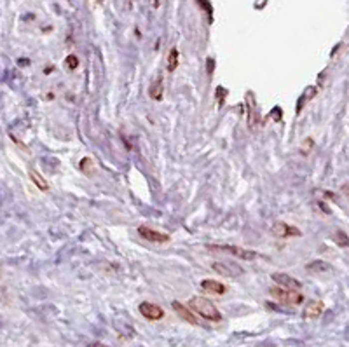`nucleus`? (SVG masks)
Wrapping results in <instances>:
<instances>
[{"instance_id":"2","label":"nucleus","mask_w":349,"mask_h":347,"mask_svg":"<svg viewBox=\"0 0 349 347\" xmlns=\"http://www.w3.org/2000/svg\"><path fill=\"white\" fill-rule=\"evenodd\" d=\"M206 250L213 251V253H229L232 257L243 258V260H255L257 253L255 251L245 250L239 246H231V244H206Z\"/></svg>"},{"instance_id":"8","label":"nucleus","mask_w":349,"mask_h":347,"mask_svg":"<svg viewBox=\"0 0 349 347\" xmlns=\"http://www.w3.org/2000/svg\"><path fill=\"white\" fill-rule=\"evenodd\" d=\"M273 281H276L281 288H287V290H299L301 288V281H297L295 278L288 274H283V272H274L273 274Z\"/></svg>"},{"instance_id":"13","label":"nucleus","mask_w":349,"mask_h":347,"mask_svg":"<svg viewBox=\"0 0 349 347\" xmlns=\"http://www.w3.org/2000/svg\"><path fill=\"white\" fill-rule=\"evenodd\" d=\"M163 93H164L163 79L157 77V80H154L152 86L149 87V96H150V100H154V101H161L163 100Z\"/></svg>"},{"instance_id":"17","label":"nucleus","mask_w":349,"mask_h":347,"mask_svg":"<svg viewBox=\"0 0 349 347\" xmlns=\"http://www.w3.org/2000/svg\"><path fill=\"white\" fill-rule=\"evenodd\" d=\"M65 66L68 70H75L77 66H79V59H77V56L75 54H70V56H66V59H65Z\"/></svg>"},{"instance_id":"6","label":"nucleus","mask_w":349,"mask_h":347,"mask_svg":"<svg viewBox=\"0 0 349 347\" xmlns=\"http://www.w3.org/2000/svg\"><path fill=\"white\" fill-rule=\"evenodd\" d=\"M138 234L142 236V239L149 241V243H168V241H170V236H168V234L157 232L150 227H145V225L138 227Z\"/></svg>"},{"instance_id":"18","label":"nucleus","mask_w":349,"mask_h":347,"mask_svg":"<svg viewBox=\"0 0 349 347\" xmlns=\"http://www.w3.org/2000/svg\"><path fill=\"white\" fill-rule=\"evenodd\" d=\"M336 243H337V244H341V246H348V236H346V232H343V231L337 232V236H336Z\"/></svg>"},{"instance_id":"15","label":"nucleus","mask_w":349,"mask_h":347,"mask_svg":"<svg viewBox=\"0 0 349 347\" xmlns=\"http://www.w3.org/2000/svg\"><path fill=\"white\" fill-rule=\"evenodd\" d=\"M178 49H171L170 54H168V72H175L178 68Z\"/></svg>"},{"instance_id":"5","label":"nucleus","mask_w":349,"mask_h":347,"mask_svg":"<svg viewBox=\"0 0 349 347\" xmlns=\"http://www.w3.org/2000/svg\"><path fill=\"white\" fill-rule=\"evenodd\" d=\"M138 309H140V313H142V316L147 318V320H150V321H157V320H163L164 318V311L152 302H142Z\"/></svg>"},{"instance_id":"12","label":"nucleus","mask_w":349,"mask_h":347,"mask_svg":"<svg viewBox=\"0 0 349 347\" xmlns=\"http://www.w3.org/2000/svg\"><path fill=\"white\" fill-rule=\"evenodd\" d=\"M306 269H308V272H311V274H325V272L332 271V265H330L329 262L315 260V262H309V264L306 265Z\"/></svg>"},{"instance_id":"19","label":"nucleus","mask_w":349,"mask_h":347,"mask_svg":"<svg viewBox=\"0 0 349 347\" xmlns=\"http://www.w3.org/2000/svg\"><path fill=\"white\" fill-rule=\"evenodd\" d=\"M87 347H107L105 344H101V342H93V344H89Z\"/></svg>"},{"instance_id":"3","label":"nucleus","mask_w":349,"mask_h":347,"mask_svg":"<svg viewBox=\"0 0 349 347\" xmlns=\"http://www.w3.org/2000/svg\"><path fill=\"white\" fill-rule=\"evenodd\" d=\"M269 293L281 304H288V306H299V304L304 300V295H301L299 292L295 290H287V288H281V286H273L269 290Z\"/></svg>"},{"instance_id":"10","label":"nucleus","mask_w":349,"mask_h":347,"mask_svg":"<svg viewBox=\"0 0 349 347\" xmlns=\"http://www.w3.org/2000/svg\"><path fill=\"white\" fill-rule=\"evenodd\" d=\"M323 309H325V306H323L322 300H311L304 309V318L306 320H315L323 313Z\"/></svg>"},{"instance_id":"7","label":"nucleus","mask_w":349,"mask_h":347,"mask_svg":"<svg viewBox=\"0 0 349 347\" xmlns=\"http://www.w3.org/2000/svg\"><path fill=\"white\" fill-rule=\"evenodd\" d=\"M273 234L276 237H281V239H287V237H299L301 236V231L294 225H288L285 222H276L273 225Z\"/></svg>"},{"instance_id":"14","label":"nucleus","mask_w":349,"mask_h":347,"mask_svg":"<svg viewBox=\"0 0 349 347\" xmlns=\"http://www.w3.org/2000/svg\"><path fill=\"white\" fill-rule=\"evenodd\" d=\"M79 168H80V171H82L84 175L91 176L94 173V162H93V159H91V157H82V159H80V162H79Z\"/></svg>"},{"instance_id":"16","label":"nucleus","mask_w":349,"mask_h":347,"mask_svg":"<svg viewBox=\"0 0 349 347\" xmlns=\"http://www.w3.org/2000/svg\"><path fill=\"white\" fill-rule=\"evenodd\" d=\"M30 178L33 180V183L37 185V189H40V190H49V185H47V182H45L44 178H42L40 175H38L35 169H30Z\"/></svg>"},{"instance_id":"9","label":"nucleus","mask_w":349,"mask_h":347,"mask_svg":"<svg viewBox=\"0 0 349 347\" xmlns=\"http://www.w3.org/2000/svg\"><path fill=\"white\" fill-rule=\"evenodd\" d=\"M201 288L204 292L211 293V295H224L227 292V286L222 285L220 281H215V279H203L201 281Z\"/></svg>"},{"instance_id":"1","label":"nucleus","mask_w":349,"mask_h":347,"mask_svg":"<svg viewBox=\"0 0 349 347\" xmlns=\"http://www.w3.org/2000/svg\"><path fill=\"white\" fill-rule=\"evenodd\" d=\"M189 309L192 313L199 314L201 318L208 321H220L222 320V314L213 304L210 302L208 299H203V297H192L189 300Z\"/></svg>"},{"instance_id":"4","label":"nucleus","mask_w":349,"mask_h":347,"mask_svg":"<svg viewBox=\"0 0 349 347\" xmlns=\"http://www.w3.org/2000/svg\"><path fill=\"white\" fill-rule=\"evenodd\" d=\"M211 269L217 274L224 276V278H239V276H243V269H239L234 264H227V262H213Z\"/></svg>"},{"instance_id":"11","label":"nucleus","mask_w":349,"mask_h":347,"mask_svg":"<svg viewBox=\"0 0 349 347\" xmlns=\"http://www.w3.org/2000/svg\"><path fill=\"white\" fill-rule=\"evenodd\" d=\"M173 309L176 311V314H178L183 321H187V323H190V325H197V318L194 316L192 311H190L189 307H185L180 302H173Z\"/></svg>"},{"instance_id":"20","label":"nucleus","mask_w":349,"mask_h":347,"mask_svg":"<svg viewBox=\"0 0 349 347\" xmlns=\"http://www.w3.org/2000/svg\"><path fill=\"white\" fill-rule=\"evenodd\" d=\"M96 2H98V0H96Z\"/></svg>"}]
</instances>
